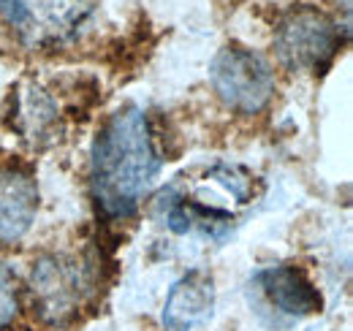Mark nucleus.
Listing matches in <instances>:
<instances>
[{
    "label": "nucleus",
    "instance_id": "obj_3",
    "mask_svg": "<svg viewBox=\"0 0 353 331\" xmlns=\"http://www.w3.org/2000/svg\"><path fill=\"white\" fill-rule=\"evenodd\" d=\"M95 11V0H0V19L28 49L71 43Z\"/></svg>",
    "mask_w": 353,
    "mask_h": 331
},
{
    "label": "nucleus",
    "instance_id": "obj_7",
    "mask_svg": "<svg viewBox=\"0 0 353 331\" xmlns=\"http://www.w3.org/2000/svg\"><path fill=\"white\" fill-rule=\"evenodd\" d=\"M215 310V283L207 272L193 269L169 288L161 323L163 331H193L204 326Z\"/></svg>",
    "mask_w": 353,
    "mask_h": 331
},
{
    "label": "nucleus",
    "instance_id": "obj_1",
    "mask_svg": "<svg viewBox=\"0 0 353 331\" xmlns=\"http://www.w3.org/2000/svg\"><path fill=\"white\" fill-rule=\"evenodd\" d=\"M161 152L144 109L123 106L101 125L90 150V193L106 220H128L161 174Z\"/></svg>",
    "mask_w": 353,
    "mask_h": 331
},
{
    "label": "nucleus",
    "instance_id": "obj_4",
    "mask_svg": "<svg viewBox=\"0 0 353 331\" xmlns=\"http://www.w3.org/2000/svg\"><path fill=\"white\" fill-rule=\"evenodd\" d=\"M95 288V263L79 255H41L30 272V296L39 318L60 326L71 321Z\"/></svg>",
    "mask_w": 353,
    "mask_h": 331
},
{
    "label": "nucleus",
    "instance_id": "obj_9",
    "mask_svg": "<svg viewBox=\"0 0 353 331\" xmlns=\"http://www.w3.org/2000/svg\"><path fill=\"white\" fill-rule=\"evenodd\" d=\"M39 212V188L28 171H0V245H17Z\"/></svg>",
    "mask_w": 353,
    "mask_h": 331
},
{
    "label": "nucleus",
    "instance_id": "obj_6",
    "mask_svg": "<svg viewBox=\"0 0 353 331\" xmlns=\"http://www.w3.org/2000/svg\"><path fill=\"white\" fill-rule=\"evenodd\" d=\"M343 46L340 25L315 6H296L274 28L277 60L291 71H323Z\"/></svg>",
    "mask_w": 353,
    "mask_h": 331
},
{
    "label": "nucleus",
    "instance_id": "obj_5",
    "mask_svg": "<svg viewBox=\"0 0 353 331\" xmlns=\"http://www.w3.org/2000/svg\"><path fill=\"white\" fill-rule=\"evenodd\" d=\"M210 82L225 109L236 114H259L274 95V68L264 54L242 43H228L212 60Z\"/></svg>",
    "mask_w": 353,
    "mask_h": 331
},
{
    "label": "nucleus",
    "instance_id": "obj_2",
    "mask_svg": "<svg viewBox=\"0 0 353 331\" xmlns=\"http://www.w3.org/2000/svg\"><path fill=\"white\" fill-rule=\"evenodd\" d=\"M225 199L242 207L253 199V174L242 166L221 163L207 171L201 188L193 196H169L163 223L174 234H201L210 239H225L234 228V212L218 201Z\"/></svg>",
    "mask_w": 353,
    "mask_h": 331
},
{
    "label": "nucleus",
    "instance_id": "obj_11",
    "mask_svg": "<svg viewBox=\"0 0 353 331\" xmlns=\"http://www.w3.org/2000/svg\"><path fill=\"white\" fill-rule=\"evenodd\" d=\"M19 318V288L8 263L0 261V331L11 329Z\"/></svg>",
    "mask_w": 353,
    "mask_h": 331
},
{
    "label": "nucleus",
    "instance_id": "obj_10",
    "mask_svg": "<svg viewBox=\"0 0 353 331\" xmlns=\"http://www.w3.org/2000/svg\"><path fill=\"white\" fill-rule=\"evenodd\" d=\"M14 123L19 128V133L30 141L52 139V130L57 125V103L41 87L22 90L14 106Z\"/></svg>",
    "mask_w": 353,
    "mask_h": 331
},
{
    "label": "nucleus",
    "instance_id": "obj_8",
    "mask_svg": "<svg viewBox=\"0 0 353 331\" xmlns=\"http://www.w3.org/2000/svg\"><path fill=\"white\" fill-rule=\"evenodd\" d=\"M256 288L264 293V299L288 318H307L321 312V293L310 283V277L291 263L266 266L256 274Z\"/></svg>",
    "mask_w": 353,
    "mask_h": 331
}]
</instances>
